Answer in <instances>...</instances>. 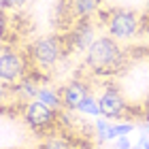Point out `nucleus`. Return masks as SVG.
Masks as SVG:
<instances>
[{
    "label": "nucleus",
    "mask_w": 149,
    "mask_h": 149,
    "mask_svg": "<svg viewBox=\"0 0 149 149\" xmlns=\"http://www.w3.org/2000/svg\"><path fill=\"white\" fill-rule=\"evenodd\" d=\"M126 51L111 36H98L85 51V66L96 77H111L124 68Z\"/></svg>",
    "instance_id": "1"
},
{
    "label": "nucleus",
    "mask_w": 149,
    "mask_h": 149,
    "mask_svg": "<svg viewBox=\"0 0 149 149\" xmlns=\"http://www.w3.org/2000/svg\"><path fill=\"white\" fill-rule=\"evenodd\" d=\"M66 56H68L66 38L58 34H47V36L36 38L28 51V58L32 60V64L40 66V68H51Z\"/></svg>",
    "instance_id": "2"
},
{
    "label": "nucleus",
    "mask_w": 149,
    "mask_h": 149,
    "mask_svg": "<svg viewBox=\"0 0 149 149\" xmlns=\"http://www.w3.org/2000/svg\"><path fill=\"white\" fill-rule=\"evenodd\" d=\"M102 22H104L107 32H109L111 38L128 40V38H132L139 32L143 19L130 9H113V11L102 13Z\"/></svg>",
    "instance_id": "3"
},
{
    "label": "nucleus",
    "mask_w": 149,
    "mask_h": 149,
    "mask_svg": "<svg viewBox=\"0 0 149 149\" xmlns=\"http://www.w3.org/2000/svg\"><path fill=\"white\" fill-rule=\"evenodd\" d=\"M22 115H24L26 126H28L30 130L38 132V134L51 132L53 128L58 126V111L45 107L43 102H38V100H30V102H26Z\"/></svg>",
    "instance_id": "4"
},
{
    "label": "nucleus",
    "mask_w": 149,
    "mask_h": 149,
    "mask_svg": "<svg viewBox=\"0 0 149 149\" xmlns=\"http://www.w3.org/2000/svg\"><path fill=\"white\" fill-rule=\"evenodd\" d=\"M98 109H100V117L104 119H119L130 111V104L124 96V92L113 83H104L102 94L98 96Z\"/></svg>",
    "instance_id": "5"
},
{
    "label": "nucleus",
    "mask_w": 149,
    "mask_h": 149,
    "mask_svg": "<svg viewBox=\"0 0 149 149\" xmlns=\"http://www.w3.org/2000/svg\"><path fill=\"white\" fill-rule=\"evenodd\" d=\"M30 72V64L24 53L4 49L0 51V83H19Z\"/></svg>",
    "instance_id": "6"
},
{
    "label": "nucleus",
    "mask_w": 149,
    "mask_h": 149,
    "mask_svg": "<svg viewBox=\"0 0 149 149\" xmlns=\"http://www.w3.org/2000/svg\"><path fill=\"white\" fill-rule=\"evenodd\" d=\"M64 38H66L68 53L70 51L83 53V51H87L94 45V40H96L98 36H96L94 24L90 22V19H77V24H72V28L68 30V34H66Z\"/></svg>",
    "instance_id": "7"
},
{
    "label": "nucleus",
    "mask_w": 149,
    "mask_h": 149,
    "mask_svg": "<svg viewBox=\"0 0 149 149\" xmlns=\"http://www.w3.org/2000/svg\"><path fill=\"white\" fill-rule=\"evenodd\" d=\"M87 96H90V87L81 79L68 81V83L60 90V98H62V109L64 111H79L81 102H83Z\"/></svg>",
    "instance_id": "8"
},
{
    "label": "nucleus",
    "mask_w": 149,
    "mask_h": 149,
    "mask_svg": "<svg viewBox=\"0 0 149 149\" xmlns=\"http://www.w3.org/2000/svg\"><path fill=\"white\" fill-rule=\"evenodd\" d=\"M100 0H70V11L72 17L77 19H90L96 13Z\"/></svg>",
    "instance_id": "9"
},
{
    "label": "nucleus",
    "mask_w": 149,
    "mask_h": 149,
    "mask_svg": "<svg viewBox=\"0 0 149 149\" xmlns=\"http://www.w3.org/2000/svg\"><path fill=\"white\" fill-rule=\"evenodd\" d=\"M36 100L43 102L45 107H49V109H53V111H62V98H60V92L51 90V87H47V85L40 87Z\"/></svg>",
    "instance_id": "10"
},
{
    "label": "nucleus",
    "mask_w": 149,
    "mask_h": 149,
    "mask_svg": "<svg viewBox=\"0 0 149 149\" xmlns=\"http://www.w3.org/2000/svg\"><path fill=\"white\" fill-rule=\"evenodd\" d=\"M132 130H136V126L128 124V121H121V124H111V128L107 130L102 136H98L100 141H117L121 136H128Z\"/></svg>",
    "instance_id": "11"
},
{
    "label": "nucleus",
    "mask_w": 149,
    "mask_h": 149,
    "mask_svg": "<svg viewBox=\"0 0 149 149\" xmlns=\"http://www.w3.org/2000/svg\"><path fill=\"white\" fill-rule=\"evenodd\" d=\"M36 149H74V143L66 136H47Z\"/></svg>",
    "instance_id": "12"
},
{
    "label": "nucleus",
    "mask_w": 149,
    "mask_h": 149,
    "mask_svg": "<svg viewBox=\"0 0 149 149\" xmlns=\"http://www.w3.org/2000/svg\"><path fill=\"white\" fill-rule=\"evenodd\" d=\"M79 113H83V115H90V117H100V109H98V98L96 96H87L83 102H81L79 107Z\"/></svg>",
    "instance_id": "13"
},
{
    "label": "nucleus",
    "mask_w": 149,
    "mask_h": 149,
    "mask_svg": "<svg viewBox=\"0 0 149 149\" xmlns=\"http://www.w3.org/2000/svg\"><path fill=\"white\" fill-rule=\"evenodd\" d=\"M28 0H0V9L2 11H19L24 9Z\"/></svg>",
    "instance_id": "14"
},
{
    "label": "nucleus",
    "mask_w": 149,
    "mask_h": 149,
    "mask_svg": "<svg viewBox=\"0 0 149 149\" xmlns=\"http://www.w3.org/2000/svg\"><path fill=\"white\" fill-rule=\"evenodd\" d=\"M132 149H149V134H141V139L132 145Z\"/></svg>",
    "instance_id": "15"
},
{
    "label": "nucleus",
    "mask_w": 149,
    "mask_h": 149,
    "mask_svg": "<svg viewBox=\"0 0 149 149\" xmlns=\"http://www.w3.org/2000/svg\"><path fill=\"white\" fill-rule=\"evenodd\" d=\"M115 149H132V145H130V139H128V136H121V139H117V141H115Z\"/></svg>",
    "instance_id": "16"
},
{
    "label": "nucleus",
    "mask_w": 149,
    "mask_h": 149,
    "mask_svg": "<svg viewBox=\"0 0 149 149\" xmlns=\"http://www.w3.org/2000/svg\"><path fill=\"white\" fill-rule=\"evenodd\" d=\"M9 92H11V87H0V104H4V98Z\"/></svg>",
    "instance_id": "17"
},
{
    "label": "nucleus",
    "mask_w": 149,
    "mask_h": 149,
    "mask_svg": "<svg viewBox=\"0 0 149 149\" xmlns=\"http://www.w3.org/2000/svg\"><path fill=\"white\" fill-rule=\"evenodd\" d=\"M145 9H147V13H149V0H147V2H145Z\"/></svg>",
    "instance_id": "18"
}]
</instances>
